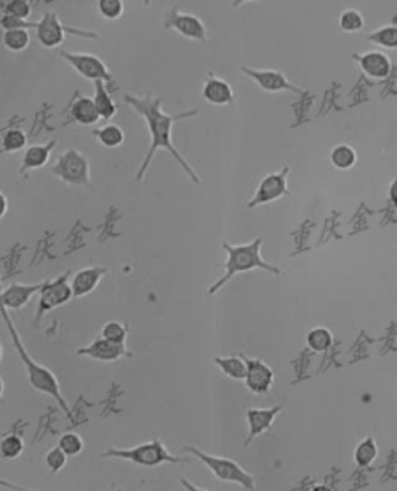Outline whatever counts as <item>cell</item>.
Here are the masks:
<instances>
[{"mask_svg": "<svg viewBox=\"0 0 397 491\" xmlns=\"http://www.w3.org/2000/svg\"><path fill=\"white\" fill-rule=\"evenodd\" d=\"M246 363L245 386L255 395H265L275 381V371L264 360L248 358L241 354Z\"/></svg>", "mask_w": 397, "mask_h": 491, "instance_id": "7c38bea8", "label": "cell"}, {"mask_svg": "<svg viewBox=\"0 0 397 491\" xmlns=\"http://www.w3.org/2000/svg\"><path fill=\"white\" fill-rule=\"evenodd\" d=\"M1 28L4 31H11V29H31L38 27V23H29L27 20L19 19L11 15H4L1 16Z\"/></svg>", "mask_w": 397, "mask_h": 491, "instance_id": "74e56055", "label": "cell"}, {"mask_svg": "<svg viewBox=\"0 0 397 491\" xmlns=\"http://www.w3.org/2000/svg\"><path fill=\"white\" fill-rule=\"evenodd\" d=\"M93 135L98 142L107 149L120 147L125 142V132L118 125L114 123H107L101 129H97L93 132Z\"/></svg>", "mask_w": 397, "mask_h": 491, "instance_id": "cb8c5ba5", "label": "cell"}, {"mask_svg": "<svg viewBox=\"0 0 397 491\" xmlns=\"http://www.w3.org/2000/svg\"><path fill=\"white\" fill-rule=\"evenodd\" d=\"M339 26L344 32H356L363 28V18L358 11H346L341 16Z\"/></svg>", "mask_w": 397, "mask_h": 491, "instance_id": "8d00e7d4", "label": "cell"}, {"mask_svg": "<svg viewBox=\"0 0 397 491\" xmlns=\"http://www.w3.org/2000/svg\"><path fill=\"white\" fill-rule=\"evenodd\" d=\"M125 101L142 117L143 121L147 125L149 132H150V147H149V152L146 154V157L143 158L139 170L135 175V180L137 181L143 180L144 175H146V171L149 170L155 154L159 149H163L175 159V162L179 164L180 169L189 175V179L196 184H200L201 179H200L198 172L194 170V167L189 164L187 159L180 154L179 150L176 149V146L174 143V139H172L174 125L180 120H187V118H192V117L198 115V110L192 109L186 113H179L176 115L167 114L163 110V100L158 98V97H152V95L138 97V95L126 93Z\"/></svg>", "mask_w": 397, "mask_h": 491, "instance_id": "6da1fadb", "label": "cell"}, {"mask_svg": "<svg viewBox=\"0 0 397 491\" xmlns=\"http://www.w3.org/2000/svg\"><path fill=\"white\" fill-rule=\"evenodd\" d=\"M46 283L47 281L33 285L19 284V283L11 284L0 294L1 306H4L6 309H12V310L23 309L32 300L35 294L41 292Z\"/></svg>", "mask_w": 397, "mask_h": 491, "instance_id": "2e32d148", "label": "cell"}, {"mask_svg": "<svg viewBox=\"0 0 397 491\" xmlns=\"http://www.w3.org/2000/svg\"><path fill=\"white\" fill-rule=\"evenodd\" d=\"M203 98L215 106H231L235 104V92L228 81L209 72L203 85Z\"/></svg>", "mask_w": 397, "mask_h": 491, "instance_id": "e0dca14e", "label": "cell"}, {"mask_svg": "<svg viewBox=\"0 0 397 491\" xmlns=\"http://www.w3.org/2000/svg\"><path fill=\"white\" fill-rule=\"evenodd\" d=\"M68 32H70L73 35L80 33L81 36H85V38H97L95 36V33H92V32L68 28L61 23V20L55 12H47L43 15L41 19L38 20V27H36V38H38V41L41 47L53 49V48L60 47L64 43L65 33Z\"/></svg>", "mask_w": 397, "mask_h": 491, "instance_id": "30bf717a", "label": "cell"}, {"mask_svg": "<svg viewBox=\"0 0 397 491\" xmlns=\"http://www.w3.org/2000/svg\"><path fill=\"white\" fill-rule=\"evenodd\" d=\"M363 70L374 78H384L389 75L391 63L387 56L379 52H369L363 57H359Z\"/></svg>", "mask_w": 397, "mask_h": 491, "instance_id": "44dd1931", "label": "cell"}, {"mask_svg": "<svg viewBox=\"0 0 397 491\" xmlns=\"http://www.w3.org/2000/svg\"><path fill=\"white\" fill-rule=\"evenodd\" d=\"M369 40L376 44H380L381 47L396 48L397 28L396 27H386V28L379 29L378 32L369 36Z\"/></svg>", "mask_w": 397, "mask_h": 491, "instance_id": "e575fe53", "label": "cell"}, {"mask_svg": "<svg viewBox=\"0 0 397 491\" xmlns=\"http://www.w3.org/2000/svg\"><path fill=\"white\" fill-rule=\"evenodd\" d=\"M287 174L289 167L285 166L282 171L269 174L260 181L258 189H255L253 198L248 201V208H255L275 201L289 194L287 189Z\"/></svg>", "mask_w": 397, "mask_h": 491, "instance_id": "8fae6325", "label": "cell"}, {"mask_svg": "<svg viewBox=\"0 0 397 491\" xmlns=\"http://www.w3.org/2000/svg\"><path fill=\"white\" fill-rule=\"evenodd\" d=\"M0 218H3L9 211V199L4 196V194H0Z\"/></svg>", "mask_w": 397, "mask_h": 491, "instance_id": "f35d334b", "label": "cell"}, {"mask_svg": "<svg viewBox=\"0 0 397 491\" xmlns=\"http://www.w3.org/2000/svg\"><path fill=\"white\" fill-rule=\"evenodd\" d=\"M101 334L105 339L112 340L114 343H126L127 329L121 322L110 321L105 323Z\"/></svg>", "mask_w": 397, "mask_h": 491, "instance_id": "d6a6232c", "label": "cell"}, {"mask_svg": "<svg viewBox=\"0 0 397 491\" xmlns=\"http://www.w3.org/2000/svg\"><path fill=\"white\" fill-rule=\"evenodd\" d=\"M70 115L75 122L83 126H90L100 121V114L97 112L93 98L80 97L70 107Z\"/></svg>", "mask_w": 397, "mask_h": 491, "instance_id": "ffe728a7", "label": "cell"}, {"mask_svg": "<svg viewBox=\"0 0 397 491\" xmlns=\"http://www.w3.org/2000/svg\"><path fill=\"white\" fill-rule=\"evenodd\" d=\"M126 343H114L112 340L105 339L104 337L97 338L85 347L77 349V355L88 357L98 361H117L127 355Z\"/></svg>", "mask_w": 397, "mask_h": 491, "instance_id": "5bb4252c", "label": "cell"}, {"mask_svg": "<svg viewBox=\"0 0 397 491\" xmlns=\"http://www.w3.org/2000/svg\"><path fill=\"white\" fill-rule=\"evenodd\" d=\"M215 363L228 378L245 380L246 363L241 354L238 357H216Z\"/></svg>", "mask_w": 397, "mask_h": 491, "instance_id": "603a6c76", "label": "cell"}, {"mask_svg": "<svg viewBox=\"0 0 397 491\" xmlns=\"http://www.w3.org/2000/svg\"><path fill=\"white\" fill-rule=\"evenodd\" d=\"M66 461H68V455L58 445L52 448L46 454V465L52 472H61L65 468Z\"/></svg>", "mask_w": 397, "mask_h": 491, "instance_id": "836d02e7", "label": "cell"}, {"mask_svg": "<svg viewBox=\"0 0 397 491\" xmlns=\"http://www.w3.org/2000/svg\"><path fill=\"white\" fill-rule=\"evenodd\" d=\"M1 317H3V321L6 323L7 331L10 332L14 347L16 349V352L19 354L20 359H21L24 367H26L29 384L35 388L36 391H38V392L52 397L58 404V406L61 408V411L66 416H70L69 404L66 403L65 398H64L63 394H61L60 383H58V380L55 376V374L51 369H47V367L41 366L40 363H38L36 360L29 355L28 351L26 349L24 344H23V340L20 338L18 329L15 327L14 322L11 320L10 314L7 312V309L4 306H1Z\"/></svg>", "mask_w": 397, "mask_h": 491, "instance_id": "7a4b0ae2", "label": "cell"}, {"mask_svg": "<svg viewBox=\"0 0 397 491\" xmlns=\"http://www.w3.org/2000/svg\"><path fill=\"white\" fill-rule=\"evenodd\" d=\"M57 142L53 139L51 142L46 143V144H33L28 147L21 159V166H20V172H29L31 170H38L41 169L47 164L51 154L53 152V149L56 147Z\"/></svg>", "mask_w": 397, "mask_h": 491, "instance_id": "d6986e66", "label": "cell"}, {"mask_svg": "<svg viewBox=\"0 0 397 491\" xmlns=\"http://www.w3.org/2000/svg\"><path fill=\"white\" fill-rule=\"evenodd\" d=\"M32 12V7L31 3L27 0H12V1H7L6 9H4V15H11L19 19L27 20L31 16Z\"/></svg>", "mask_w": 397, "mask_h": 491, "instance_id": "d590c367", "label": "cell"}, {"mask_svg": "<svg viewBox=\"0 0 397 491\" xmlns=\"http://www.w3.org/2000/svg\"><path fill=\"white\" fill-rule=\"evenodd\" d=\"M184 450L203 463L209 472L218 478V481L236 483L245 490L257 489L255 477L250 472H246L245 469L241 465H238L236 461L227 457H218L213 454L206 453L196 446H184Z\"/></svg>", "mask_w": 397, "mask_h": 491, "instance_id": "5b68a950", "label": "cell"}, {"mask_svg": "<svg viewBox=\"0 0 397 491\" xmlns=\"http://www.w3.org/2000/svg\"><path fill=\"white\" fill-rule=\"evenodd\" d=\"M24 450V441L18 435H4L0 443V453L4 460H16Z\"/></svg>", "mask_w": 397, "mask_h": 491, "instance_id": "83f0119b", "label": "cell"}, {"mask_svg": "<svg viewBox=\"0 0 397 491\" xmlns=\"http://www.w3.org/2000/svg\"><path fill=\"white\" fill-rule=\"evenodd\" d=\"M93 101H95L97 112L102 120H110L117 114V105L114 104L104 81H95Z\"/></svg>", "mask_w": 397, "mask_h": 491, "instance_id": "7402d4cb", "label": "cell"}, {"mask_svg": "<svg viewBox=\"0 0 397 491\" xmlns=\"http://www.w3.org/2000/svg\"><path fill=\"white\" fill-rule=\"evenodd\" d=\"M389 198H391V201L397 206V180H395L389 189Z\"/></svg>", "mask_w": 397, "mask_h": 491, "instance_id": "ab89813d", "label": "cell"}, {"mask_svg": "<svg viewBox=\"0 0 397 491\" xmlns=\"http://www.w3.org/2000/svg\"><path fill=\"white\" fill-rule=\"evenodd\" d=\"M102 458L110 460H123L129 463L144 466V468H157L164 463H189V458L174 455L169 452L166 445L162 443L161 438H154L149 443L137 445L130 449H107L100 454Z\"/></svg>", "mask_w": 397, "mask_h": 491, "instance_id": "277c9868", "label": "cell"}, {"mask_svg": "<svg viewBox=\"0 0 397 491\" xmlns=\"http://www.w3.org/2000/svg\"><path fill=\"white\" fill-rule=\"evenodd\" d=\"M378 455V446L372 437H367L366 440H363L356 450H355V461L363 468H367L371 463L375 461Z\"/></svg>", "mask_w": 397, "mask_h": 491, "instance_id": "4316f807", "label": "cell"}, {"mask_svg": "<svg viewBox=\"0 0 397 491\" xmlns=\"http://www.w3.org/2000/svg\"><path fill=\"white\" fill-rule=\"evenodd\" d=\"M31 44L28 29H11L3 33V46L11 52H23Z\"/></svg>", "mask_w": 397, "mask_h": 491, "instance_id": "d4e9b609", "label": "cell"}, {"mask_svg": "<svg viewBox=\"0 0 397 491\" xmlns=\"http://www.w3.org/2000/svg\"><path fill=\"white\" fill-rule=\"evenodd\" d=\"M27 134L21 129H10L3 134L1 152H18L27 146Z\"/></svg>", "mask_w": 397, "mask_h": 491, "instance_id": "484cf974", "label": "cell"}, {"mask_svg": "<svg viewBox=\"0 0 397 491\" xmlns=\"http://www.w3.org/2000/svg\"><path fill=\"white\" fill-rule=\"evenodd\" d=\"M70 272H66L61 277L53 281H47L44 287L40 292L38 298V312L36 321H40L47 312L55 310L66 302H69L73 297V290L69 283Z\"/></svg>", "mask_w": 397, "mask_h": 491, "instance_id": "ba28073f", "label": "cell"}, {"mask_svg": "<svg viewBox=\"0 0 397 491\" xmlns=\"http://www.w3.org/2000/svg\"><path fill=\"white\" fill-rule=\"evenodd\" d=\"M51 172L57 179L70 186H86L90 181L89 161L76 149H68L63 152L51 167Z\"/></svg>", "mask_w": 397, "mask_h": 491, "instance_id": "8992f818", "label": "cell"}, {"mask_svg": "<svg viewBox=\"0 0 397 491\" xmlns=\"http://www.w3.org/2000/svg\"><path fill=\"white\" fill-rule=\"evenodd\" d=\"M306 342L312 351L323 352L330 347L332 343V334L324 327H317L307 334Z\"/></svg>", "mask_w": 397, "mask_h": 491, "instance_id": "f1b7e54d", "label": "cell"}, {"mask_svg": "<svg viewBox=\"0 0 397 491\" xmlns=\"http://www.w3.org/2000/svg\"><path fill=\"white\" fill-rule=\"evenodd\" d=\"M282 412V406L272 408H250L246 411L248 437L245 445L250 444L255 437L264 435L275 424L277 416Z\"/></svg>", "mask_w": 397, "mask_h": 491, "instance_id": "9a60e30c", "label": "cell"}, {"mask_svg": "<svg viewBox=\"0 0 397 491\" xmlns=\"http://www.w3.org/2000/svg\"><path fill=\"white\" fill-rule=\"evenodd\" d=\"M58 446L65 452L68 457H76L84 450V440L75 432H66L60 437Z\"/></svg>", "mask_w": 397, "mask_h": 491, "instance_id": "f546056e", "label": "cell"}, {"mask_svg": "<svg viewBox=\"0 0 397 491\" xmlns=\"http://www.w3.org/2000/svg\"><path fill=\"white\" fill-rule=\"evenodd\" d=\"M60 56L64 58L69 65L72 66L81 77L90 81H104L107 86L114 84V77L104 61L95 55L90 53H78L68 52L65 49L60 51Z\"/></svg>", "mask_w": 397, "mask_h": 491, "instance_id": "52a82bcc", "label": "cell"}, {"mask_svg": "<svg viewBox=\"0 0 397 491\" xmlns=\"http://www.w3.org/2000/svg\"><path fill=\"white\" fill-rule=\"evenodd\" d=\"M263 238H255L252 243L241 246H232L223 243V249L227 252V261L224 264L226 273L208 289V294L218 293V290L229 283L236 274L245 273L255 269H263L269 273L280 274L281 269L273 264L266 263L261 255Z\"/></svg>", "mask_w": 397, "mask_h": 491, "instance_id": "3957f363", "label": "cell"}, {"mask_svg": "<svg viewBox=\"0 0 397 491\" xmlns=\"http://www.w3.org/2000/svg\"><path fill=\"white\" fill-rule=\"evenodd\" d=\"M241 72L245 76L252 78L257 85L265 92L277 93V92H293L297 95H302V90L294 86L284 73L278 70H264V69H252L248 66H241Z\"/></svg>", "mask_w": 397, "mask_h": 491, "instance_id": "4fadbf2b", "label": "cell"}, {"mask_svg": "<svg viewBox=\"0 0 397 491\" xmlns=\"http://www.w3.org/2000/svg\"><path fill=\"white\" fill-rule=\"evenodd\" d=\"M356 154L349 146H338L331 152V162L338 169L346 170L355 164Z\"/></svg>", "mask_w": 397, "mask_h": 491, "instance_id": "4dcf8cb0", "label": "cell"}, {"mask_svg": "<svg viewBox=\"0 0 397 491\" xmlns=\"http://www.w3.org/2000/svg\"><path fill=\"white\" fill-rule=\"evenodd\" d=\"M97 9L102 18L110 21L120 19L125 10L123 3L120 0H101L97 3Z\"/></svg>", "mask_w": 397, "mask_h": 491, "instance_id": "1f68e13d", "label": "cell"}, {"mask_svg": "<svg viewBox=\"0 0 397 491\" xmlns=\"http://www.w3.org/2000/svg\"><path fill=\"white\" fill-rule=\"evenodd\" d=\"M164 28L172 29L180 36L206 44L208 40V29L203 20L196 15L180 12L178 7L171 9L164 16Z\"/></svg>", "mask_w": 397, "mask_h": 491, "instance_id": "9c48e42d", "label": "cell"}, {"mask_svg": "<svg viewBox=\"0 0 397 491\" xmlns=\"http://www.w3.org/2000/svg\"><path fill=\"white\" fill-rule=\"evenodd\" d=\"M106 273L107 270L105 268H97V266L84 268L78 270L70 280L73 297L81 298L88 294L93 293Z\"/></svg>", "mask_w": 397, "mask_h": 491, "instance_id": "ac0fdd59", "label": "cell"}]
</instances>
